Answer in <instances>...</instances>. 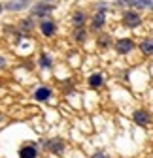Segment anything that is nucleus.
<instances>
[{"mask_svg":"<svg viewBox=\"0 0 153 158\" xmlns=\"http://www.w3.org/2000/svg\"><path fill=\"white\" fill-rule=\"evenodd\" d=\"M32 11H34V15H38V17H47V15H51V11H53V6L51 4H46V2H42V4H36L34 8H32Z\"/></svg>","mask_w":153,"mask_h":158,"instance_id":"nucleus-1","label":"nucleus"},{"mask_svg":"<svg viewBox=\"0 0 153 158\" xmlns=\"http://www.w3.org/2000/svg\"><path fill=\"white\" fill-rule=\"evenodd\" d=\"M123 19H125L127 27H132V28H134V27H138V25L142 23V19H140V15H138L136 11H127Z\"/></svg>","mask_w":153,"mask_h":158,"instance_id":"nucleus-2","label":"nucleus"},{"mask_svg":"<svg viewBox=\"0 0 153 158\" xmlns=\"http://www.w3.org/2000/svg\"><path fill=\"white\" fill-rule=\"evenodd\" d=\"M134 121L136 124H142V126H147L151 123V118H149V113L144 111V109H136L134 111Z\"/></svg>","mask_w":153,"mask_h":158,"instance_id":"nucleus-3","label":"nucleus"},{"mask_svg":"<svg viewBox=\"0 0 153 158\" xmlns=\"http://www.w3.org/2000/svg\"><path fill=\"white\" fill-rule=\"evenodd\" d=\"M38 156V149L34 145H25L19 149V158H36Z\"/></svg>","mask_w":153,"mask_h":158,"instance_id":"nucleus-4","label":"nucleus"},{"mask_svg":"<svg viewBox=\"0 0 153 158\" xmlns=\"http://www.w3.org/2000/svg\"><path fill=\"white\" fill-rule=\"evenodd\" d=\"M40 30H42L44 36H53L55 30H57V27H55L53 21H49V19H44V21L40 23Z\"/></svg>","mask_w":153,"mask_h":158,"instance_id":"nucleus-5","label":"nucleus"},{"mask_svg":"<svg viewBox=\"0 0 153 158\" xmlns=\"http://www.w3.org/2000/svg\"><path fill=\"white\" fill-rule=\"evenodd\" d=\"M116 49L119 53H130L132 49H134V44H132V40H119V42L116 44Z\"/></svg>","mask_w":153,"mask_h":158,"instance_id":"nucleus-6","label":"nucleus"},{"mask_svg":"<svg viewBox=\"0 0 153 158\" xmlns=\"http://www.w3.org/2000/svg\"><path fill=\"white\" fill-rule=\"evenodd\" d=\"M51 96V90L47 89V87H40V89H36L34 90V98L38 102H44V100H47V98Z\"/></svg>","mask_w":153,"mask_h":158,"instance_id":"nucleus-7","label":"nucleus"},{"mask_svg":"<svg viewBox=\"0 0 153 158\" xmlns=\"http://www.w3.org/2000/svg\"><path fill=\"white\" fill-rule=\"evenodd\" d=\"M47 147H49L53 152H57V154H61V152L64 151V143H63V139H59V137H55V139H51V141L47 143Z\"/></svg>","mask_w":153,"mask_h":158,"instance_id":"nucleus-8","label":"nucleus"},{"mask_svg":"<svg viewBox=\"0 0 153 158\" xmlns=\"http://www.w3.org/2000/svg\"><path fill=\"white\" fill-rule=\"evenodd\" d=\"M30 2H8L6 8L11 10V11H21V10H27Z\"/></svg>","mask_w":153,"mask_h":158,"instance_id":"nucleus-9","label":"nucleus"},{"mask_svg":"<svg viewBox=\"0 0 153 158\" xmlns=\"http://www.w3.org/2000/svg\"><path fill=\"white\" fill-rule=\"evenodd\" d=\"M140 49H142V53L151 55L153 53V40H144V42L140 44Z\"/></svg>","mask_w":153,"mask_h":158,"instance_id":"nucleus-10","label":"nucleus"},{"mask_svg":"<svg viewBox=\"0 0 153 158\" xmlns=\"http://www.w3.org/2000/svg\"><path fill=\"white\" fill-rule=\"evenodd\" d=\"M89 85H91V87H100V85H102V75L93 73V75L89 77Z\"/></svg>","mask_w":153,"mask_h":158,"instance_id":"nucleus-11","label":"nucleus"},{"mask_svg":"<svg viewBox=\"0 0 153 158\" xmlns=\"http://www.w3.org/2000/svg\"><path fill=\"white\" fill-rule=\"evenodd\" d=\"M102 25H104V15L102 13H97L93 17V27L94 28H102Z\"/></svg>","mask_w":153,"mask_h":158,"instance_id":"nucleus-12","label":"nucleus"},{"mask_svg":"<svg viewBox=\"0 0 153 158\" xmlns=\"http://www.w3.org/2000/svg\"><path fill=\"white\" fill-rule=\"evenodd\" d=\"M85 17H87V15H85L83 11H81V13H76V15H74V25H76V27L83 25V23H85Z\"/></svg>","mask_w":153,"mask_h":158,"instance_id":"nucleus-13","label":"nucleus"},{"mask_svg":"<svg viewBox=\"0 0 153 158\" xmlns=\"http://www.w3.org/2000/svg\"><path fill=\"white\" fill-rule=\"evenodd\" d=\"M40 66H42V68H49V66H51V58H49L47 55H42V56H40Z\"/></svg>","mask_w":153,"mask_h":158,"instance_id":"nucleus-14","label":"nucleus"},{"mask_svg":"<svg viewBox=\"0 0 153 158\" xmlns=\"http://www.w3.org/2000/svg\"><path fill=\"white\" fill-rule=\"evenodd\" d=\"M85 34H87V32H85V30H83V28H81V30H80V28H78V30H76V40H78V42H83V40H85V38H87V36H85Z\"/></svg>","mask_w":153,"mask_h":158,"instance_id":"nucleus-15","label":"nucleus"},{"mask_svg":"<svg viewBox=\"0 0 153 158\" xmlns=\"http://www.w3.org/2000/svg\"><path fill=\"white\" fill-rule=\"evenodd\" d=\"M23 27H25V28H30V27H32V21H30V19H27V21L23 23Z\"/></svg>","mask_w":153,"mask_h":158,"instance_id":"nucleus-16","label":"nucleus"},{"mask_svg":"<svg viewBox=\"0 0 153 158\" xmlns=\"http://www.w3.org/2000/svg\"><path fill=\"white\" fill-rule=\"evenodd\" d=\"M0 68H6V58L0 56Z\"/></svg>","mask_w":153,"mask_h":158,"instance_id":"nucleus-17","label":"nucleus"},{"mask_svg":"<svg viewBox=\"0 0 153 158\" xmlns=\"http://www.w3.org/2000/svg\"><path fill=\"white\" fill-rule=\"evenodd\" d=\"M98 158H106V156H102V152H98Z\"/></svg>","mask_w":153,"mask_h":158,"instance_id":"nucleus-18","label":"nucleus"},{"mask_svg":"<svg viewBox=\"0 0 153 158\" xmlns=\"http://www.w3.org/2000/svg\"><path fill=\"white\" fill-rule=\"evenodd\" d=\"M2 8H4V6H2V4H0V13H2Z\"/></svg>","mask_w":153,"mask_h":158,"instance_id":"nucleus-19","label":"nucleus"}]
</instances>
